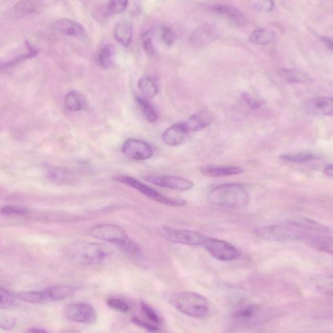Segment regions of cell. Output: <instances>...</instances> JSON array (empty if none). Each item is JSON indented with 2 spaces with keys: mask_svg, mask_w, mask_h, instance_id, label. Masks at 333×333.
<instances>
[{
  "mask_svg": "<svg viewBox=\"0 0 333 333\" xmlns=\"http://www.w3.org/2000/svg\"><path fill=\"white\" fill-rule=\"evenodd\" d=\"M88 234L92 237L110 243L119 248L126 254L133 258H140L143 251L139 245L129 237L124 228L115 224H102L89 229Z\"/></svg>",
  "mask_w": 333,
  "mask_h": 333,
  "instance_id": "cell-1",
  "label": "cell"
},
{
  "mask_svg": "<svg viewBox=\"0 0 333 333\" xmlns=\"http://www.w3.org/2000/svg\"><path fill=\"white\" fill-rule=\"evenodd\" d=\"M208 199L215 206L231 209L244 208L249 202L248 191L239 184L217 186L208 193Z\"/></svg>",
  "mask_w": 333,
  "mask_h": 333,
  "instance_id": "cell-2",
  "label": "cell"
},
{
  "mask_svg": "<svg viewBox=\"0 0 333 333\" xmlns=\"http://www.w3.org/2000/svg\"><path fill=\"white\" fill-rule=\"evenodd\" d=\"M169 303L181 313L190 317L202 318L209 313L208 300L204 296L193 292H182L172 295Z\"/></svg>",
  "mask_w": 333,
  "mask_h": 333,
  "instance_id": "cell-3",
  "label": "cell"
},
{
  "mask_svg": "<svg viewBox=\"0 0 333 333\" xmlns=\"http://www.w3.org/2000/svg\"><path fill=\"white\" fill-rule=\"evenodd\" d=\"M311 230L298 227L294 224L264 226L255 230L259 237L274 242L303 241L305 242Z\"/></svg>",
  "mask_w": 333,
  "mask_h": 333,
  "instance_id": "cell-4",
  "label": "cell"
},
{
  "mask_svg": "<svg viewBox=\"0 0 333 333\" xmlns=\"http://www.w3.org/2000/svg\"><path fill=\"white\" fill-rule=\"evenodd\" d=\"M76 287L72 286H52L45 290L19 293L17 298L33 304H40L63 300L70 297L76 292Z\"/></svg>",
  "mask_w": 333,
  "mask_h": 333,
  "instance_id": "cell-5",
  "label": "cell"
},
{
  "mask_svg": "<svg viewBox=\"0 0 333 333\" xmlns=\"http://www.w3.org/2000/svg\"><path fill=\"white\" fill-rule=\"evenodd\" d=\"M113 180L139 191L144 196L147 197L150 200L156 201L157 202L160 203V204L173 207H182L185 206L186 204V202L184 200L165 196L164 195L160 194L158 191L153 189L150 186L143 184V182H140L133 177H129V176L116 175L113 177Z\"/></svg>",
  "mask_w": 333,
  "mask_h": 333,
  "instance_id": "cell-6",
  "label": "cell"
},
{
  "mask_svg": "<svg viewBox=\"0 0 333 333\" xmlns=\"http://www.w3.org/2000/svg\"><path fill=\"white\" fill-rule=\"evenodd\" d=\"M110 249L98 243H86L77 247L74 253V259L85 265H98L110 255Z\"/></svg>",
  "mask_w": 333,
  "mask_h": 333,
  "instance_id": "cell-7",
  "label": "cell"
},
{
  "mask_svg": "<svg viewBox=\"0 0 333 333\" xmlns=\"http://www.w3.org/2000/svg\"><path fill=\"white\" fill-rule=\"evenodd\" d=\"M202 246L217 261H233L241 256L240 251L233 245L219 239L206 237Z\"/></svg>",
  "mask_w": 333,
  "mask_h": 333,
  "instance_id": "cell-8",
  "label": "cell"
},
{
  "mask_svg": "<svg viewBox=\"0 0 333 333\" xmlns=\"http://www.w3.org/2000/svg\"><path fill=\"white\" fill-rule=\"evenodd\" d=\"M162 232L165 237L170 242L184 246H202L206 237L194 230L176 229L168 226H163Z\"/></svg>",
  "mask_w": 333,
  "mask_h": 333,
  "instance_id": "cell-9",
  "label": "cell"
},
{
  "mask_svg": "<svg viewBox=\"0 0 333 333\" xmlns=\"http://www.w3.org/2000/svg\"><path fill=\"white\" fill-rule=\"evenodd\" d=\"M65 317L77 324H91L96 321L97 314L91 305L85 303H71L66 306Z\"/></svg>",
  "mask_w": 333,
  "mask_h": 333,
  "instance_id": "cell-10",
  "label": "cell"
},
{
  "mask_svg": "<svg viewBox=\"0 0 333 333\" xmlns=\"http://www.w3.org/2000/svg\"><path fill=\"white\" fill-rule=\"evenodd\" d=\"M144 180L159 187L181 192L190 190L194 186L189 180L173 175L147 176Z\"/></svg>",
  "mask_w": 333,
  "mask_h": 333,
  "instance_id": "cell-11",
  "label": "cell"
},
{
  "mask_svg": "<svg viewBox=\"0 0 333 333\" xmlns=\"http://www.w3.org/2000/svg\"><path fill=\"white\" fill-rule=\"evenodd\" d=\"M122 152L127 158L133 160H145L151 158L153 150L145 141L135 139L126 140L122 146Z\"/></svg>",
  "mask_w": 333,
  "mask_h": 333,
  "instance_id": "cell-12",
  "label": "cell"
},
{
  "mask_svg": "<svg viewBox=\"0 0 333 333\" xmlns=\"http://www.w3.org/2000/svg\"><path fill=\"white\" fill-rule=\"evenodd\" d=\"M45 8L43 0H21L6 12L9 19H20L25 16L39 13Z\"/></svg>",
  "mask_w": 333,
  "mask_h": 333,
  "instance_id": "cell-13",
  "label": "cell"
},
{
  "mask_svg": "<svg viewBox=\"0 0 333 333\" xmlns=\"http://www.w3.org/2000/svg\"><path fill=\"white\" fill-rule=\"evenodd\" d=\"M305 112L317 116H330L333 113L332 97H316L308 100L304 104Z\"/></svg>",
  "mask_w": 333,
  "mask_h": 333,
  "instance_id": "cell-14",
  "label": "cell"
},
{
  "mask_svg": "<svg viewBox=\"0 0 333 333\" xmlns=\"http://www.w3.org/2000/svg\"><path fill=\"white\" fill-rule=\"evenodd\" d=\"M217 37V32L215 27L209 24H203L192 33L190 41L194 47H202L209 45Z\"/></svg>",
  "mask_w": 333,
  "mask_h": 333,
  "instance_id": "cell-15",
  "label": "cell"
},
{
  "mask_svg": "<svg viewBox=\"0 0 333 333\" xmlns=\"http://www.w3.org/2000/svg\"><path fill=\"white\" fill-rule=\"evenodd\" d=\"M188 133L184 122L177 123L163 133L162 140L163 143L168 146L179 145L185 139Z\"/></svg>",
  "mask_w": 333,
  "mask_h": 333,
  "instance_id": "cell-16",
  "label": "cell"
},
{
  "mask_svg": "<svg viewBox=\"0 0 333 333\" xmlns=\"http://www.w3.org/2000/svg\"><path fill=\"white\" fill-rule=\"evenodd\" d=\"M53 28L58 32L67 36L81 37L84 36L85 31L78 22L70 19H61L56 21Z\"/></svg>",
  "mask_w": 333,
  "mask_h": 333,
  "instance_id": "cell-17",
  "label": "cell"
},
{
  "mask_svg": "<svg viewBox=\"0 0 333 333\" xmlns=\"http://www.w3.org/2000/svg\"><path fill=\"white\" fill-rule=\"evenodd\" d=\"M213 115L208 111L197 113L184 123L188 133H195L208 127L213 121Z\"/></svg>",
  "mask_w": 333,
  "mask_h": 333,
  "instance_id": "cell-18",
  "label": "cell"
},
{
  "mask_svg": "<svg viewBox=\"0 0 333 333\" xmlns=\"http://www.w3.org/2000/svg\"><path fill=\"white\" fill-rule=\"evenodd\" d=\"M209 9L219 15L225 16L230 22L238 26H242L246 22V18L242 12L232 6L217 4L210 6Z\"/></svg>",
  "mask_w": 333,
  "mask_h": 333,
  "instance_id": "cell-19",
  "label": "cell"
},
{
  "mask_svg": "<svg viewBox=\"0 0 333 333\" xmlns=\"http://www.w3.org/2000/svg\"><path fill=\"white\" fill-rule=\"evenodd\" d=\"M200 173L208 177H223L239 175L244 172L242 168L236 166H216L206 165L200 169Z\"/></svg>",
  "mask_w": 333,
  "mask_h": 333,
  "instance_id": "cell-20",
  "label": "cell"
},
{
  "mask_svg": "<svg viewBox=\"0 0 333 333\" xmlns=\"http://www.w3.org/2000/svg\"><path fill=\"white\" fill-rule=\"evenodd\" d=\"M133 29L131 23L127 20H121L115 28V39L125 47H129L133 39Z\"/></svg>",
  "mask_w": 333,
  "mask_h": 333,
  "instance_id": "cell-21",
  "label": "cell"
},
{
  "mask_svg": "<svg viewBox=\"0 0 333 333\" xmlns=\"http://www.w3.org/2000/svg\"><path fill=\"white\" fill-rule=\"evenodd\" d=\"M50 181L58 184H69L75 181L74 176L67 169L52 167L48 172Z\"/></svg>",
  "mask_w": 333,
  "mask_h": 333,
  "instance_id": "cell-22",
  "label": "cell"
},
{
  "mask_svg": "<svg viewBox=\"0 0 333 333\" xmlns=\"http://www.w3.org/2000/svg\"><path fill=\"white\" fill-rule=\"evenodd\" d=\"M65 105L70 112H79L84 109L85 101L80 94L77 91H71L65 97Z\"/></svg>",
  "mask_w": 333,
  "mask_h": 333,
  "instance_id": "cell-23",
  "label": "cell"
},
{
  "mask_svg": "<svg viewBox=\"0 0 333 333\" xmlns=\"http://www.w3.org/2000/svg\"><path fill=\"white\" fill-rule=\"evenodd\" d=\"M279 74L286 81L294 84H302L309 80V77L307 74L294 69H281Z\"/></svg>",
  "mask_w": 333,
  "mask_h": 333,
  "instance_id": "cell-24",
  "label": "cell"
},
{
  "mask_svg": "<svg viewBox=\"0 0 333 333\" xmlns=\"http://www.w3.org/2000/svg\"><path fill=\"white\" fill-rule=\"evenodd\" d=\"M274 38L272 31L267 29L261 28L253 31L249 37V41L257 45L265 46L271 43Z\"/></svg>",
  "mask_w": 333,
  "mask_h": 333,
  "instance_id": "cell-25",
  "label": "cell"
},
{
  "mask_svg": "<svg viewBox=\"0 0 333 333\" xmlns=\"http://www.w3.org/2000/svg\"><path fill=\"white\" fill-rule=\"evenodd\" d=\"M138 88L146 99H151L158 93V87L150 77H141L138 82Z\"/></svg>",
  "mask_w": 333,
  "mask_h": 333,
  "instance_id": "cell-26",
  "label": "cell"
},
{
  "mask_svg": "<svg viewBox=\"0 0 333 333\" xmlns=\"http://www.w3.org/2000/svg\"><path fill=\"white\" fill-rule=\"evenodd\" d=\"M135 100L146 120L150 123L156 121L158 119V114L152 105L148 101V99L141 96H137Z\"/></svg>",
  "mask_w": 333,
  "mask_h": 333,
  "instance_id": "cell-27",
  "label": "cell"
},
{
  "mask_svg": "<svg viewBox=\"0 0 333 333\" xmlns=\"http://www.w3.org/2000/svg\"><path fill=\"white\" fill-rule=\"evenodd\" d=\"M115 48L112 45L108 44L102 48L98 57V63L102 68H110L114 62Z\"/></svg>",
  "mask_w": 333,
  "mask_h": 333,
  "instance_id": "cell-28",
  "label": "cell"
},
{
  "mask_svg": "<svg viewBox=\"0 0 333 333\" xmlns=\"http://www.w3.org/2000/svg\"><path fill=\"white\" fill-rule=\"evenodd\" d=\"M280 158L289 162L304 163L316 160L318 157L313 153L303 152L295 153V154H283L280 156Z\"/></svg>",
  "mask_w": 333,
  "mask_h": 333,
  "instance_id": "cell-29",
  "label": "cell"
},
{
  "mask_svg": "<svg viewBox=\"0 0 333 333\" xmlns=\"http://www.w3.org/2000/svg\"><path fill=\"white\" fill-rule=\"evenodd\" d=\"M156 36V31H148L144 33L142 36V42L144 50L149 55H154L156 52L155 48L154 39Z\"/></svg>",
  "mask_w": 333,
  "mask_h": 333,
  "instance_id": "cell-30",
  "label": "cell"
},
{
  "mask_svg": "<svg viewBox=\"0 0 333 333\" xmlns=\"http://www.w3.org/2000/svg\"><path fill=\"white\" fill-rule=\"evenodd\" d=\"M258 311H259V309H258L257 306L248 305L239 309L238 311L236 312L234 316L237 319L246 321V320H249L254 317L258 313Z\"/></svg>",
  "mask_w": 333,
  "mask_h": 333,
  "instance_id": "cell-31",
  "label": "cell"
},
{
  "mask_svg": "<svg viewBox=\"0 0 333 333\" xmlns=\"http://www.w3.org/2000/svg\"><path fill=\"white\" fill-rule=\"evenodd\" d=\"M15 303V297L9 292L0 287V309H7Z\"/></svg>",
  "mask_w": 333,
  "mask_h": 333,
  "instance_id": "cell-32",
  "label": "cell"
},
{
  "mask_svg": "<svg viewBox=\"0 0 333 333\" xmlns=\"http://www.w3.org/2000/svg\"><path fill=\"white\" fill-rule=\"evenodd\" d=\"M161 41L167 47H171L175 41V34L169 27H162L158 31Z\"/></svg>",
  "mask_w": 333,
  "mask_h": 333,
  "instance_id": "cell-33",
  "label": "cell"
},
{
  "mask_svg": "<svg viewBox=\"0 0 333 333\" xmlns=\"http://www.w3.org/2000/svg\"><path fill=\"white\" fill-rule=\"evenodd\" d=\"M141 309L144 316L149 320L150 322L156 325L161 323V318L160 316H159L156 312L152 308L150 307L149 305L146 304V303L141 302Z\"/></svg>",
  "mask_w": 333,
  "mask_h": 333,
  "instance_id": "cell-34",
  "label": "cell"
},
{
  "mask_svg": "<svg viewBox=\"0 0 333 333\" xmlns=\"http://www.w3.org/2000/svg\"><path fill=\"white\" fill-rule=\"evenodd\" d=\"M107 304L111 309L121 313H127L130 311L129 305L120 299L110 298L107 301Z\"/></svg>",
  "mask_w": 333,
  "mask_h": 333,
  "instance_id": "cell-35",
  "label": "cell"
},
{
  "mask_svg": "<svg viewBox=\"0 0 333 333\" xmlns=\"http://www.w3.org/2000/svg\"><path fill=\"white\" fill-rule=\"evenodd\" d=\"M0 212L5 215H22L28 213V210L24 207L15 206H6L2 207Z\"/></svg>",
  "mask_w": 333,
  "mask_h": 333,
  "instance_id": "cell-36",
  "label": "cell"
},
{
  "mask_svg": "<svg viewBox=\"0 0 333 333\" xmlns=\"http://www.w3.org/2000/svg\"><path fill=\"white\" fill-rule=\"evenodd\" d=\"M128 3V0H110L109 8L112 14H119L127 9Z\"/></svg>",
  "mask_w": 333,
  "mask_h": 333,
  "instance_id": "cell-37",
  "label": "cell"
},
{
  "mask_svg": "<svg viewBox=\"0 0 333 333\" xmlns=\"http://www.w3.org/2000/svg\"><path fill=\"white\" fill-rule=\"evenodd\" d=\"M132 322H133V324L136 325V326H139L140 328H142L144 329V330H147L148 332L152 333L160 332V328L157 326V325L152 324L151 322L143 321V320L135 317L133 318V319H132Z\"/></svg>",
  "mask_w": 333,
  "mask_h": 333,
  "instance_id": "cell-38",
  "label": "cell"
},
{
  "mask_svg": "<svg viewBox=\"0 0 333 333\" xmlns=\"http://www.w3.org/2000/svg\"><path fill=\"white\" fill-rule=\"evenodd\" d=\"M254 9L261 12H267L271 11L275 7L273 0H260L253 5Z\"/></svg>",
  "mask_w": 333,
  "mask_h": 333,
  "instance_id": "cell-39",
  "label": "cell"
},
{
  "mask_svg": "<svg viewBox=\"0 0 333 333\" xmlns=\"http://www.w3.org/2000/svg\"><path fill=\"white\" fill-rule=\"evenodd\" d=\"M244 100H246V102L249 106H251V108H257L260 106V103L259 102L256 101L253 99V98L250 97V96L244 95Z\"/></svg>",
  "mask_w": 333,
  "mask_h": 333,
  "instance_id": "cell-40",
  "label": "cell"
},
{
  "mask_svg": "<svg viewBox=\"0 0 333 333\" xmlns=\"http://www.w3.org/2000/svg\"><path fill=\"white\" fill-rule=\"evenodd\" d=\"M325 173L326 174V175H328V176H330V177H332L333 175V165L332 164H330L328 165L325 168Z\"/></svg>",
  "mask_w": 333,
  "mask_h": 333,
  "instance_id": "cell-41",
  "label": "cell"
},
{
  "mask_svg": "<svg viewBox=\"0 0 333 333\" xmlns=\"http://www.w3.org/2000/svg\"><path fill=\"white\" fill-rule=\"evenodd\" d=\"M322 40L324 41V43H326L327 44V45H328V47L329 48H330V49H332V40L328 39V38H322Z\"/></svg>",
  "mask_w": 333,
  "mask_h": 333,
  "instance_id": "cell-42",
  "label": "cell"
},
{
  "mask_svg": "<svg viewBox=\"0 0 333 333\" xmlns=\"http://www.w3.org/2000/svg\"><path fill=\"white\" fill-rule=\"evenodd\" d=\"M30 332H39V333H43V332H46V331L43 330H39V328H33L31 329L30 331H29Z\"/></svg>",
  "mask_w": 333,
  "mask_h": 333,
  "instance_id": "cell-43",
  "label": "cell"
}]
</instances>
